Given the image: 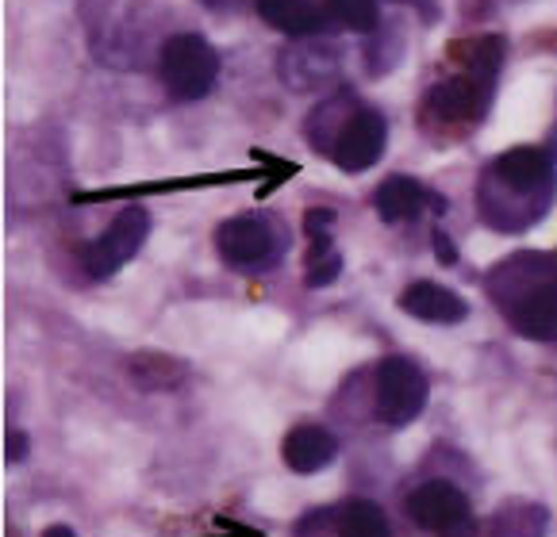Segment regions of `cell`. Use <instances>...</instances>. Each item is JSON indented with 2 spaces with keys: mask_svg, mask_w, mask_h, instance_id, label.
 <instances>
[{
  "mask_svg": "<svg viewBox=\"0 0 557 537\" xmlns=\"http://www.w3.org/2000/svg\"><path fill=\"white\" fill-rule=\"evenodd\" d=\"M388 147V120L377 108L358 104V112L343 123V130L335 135V147H331V162L343 173H366L381 162Z\"/></svg>",
  "mask_w": 557,
  "mask_h": 537,
  "instance_id": "obj_10",
  "label": "cell"
},
{
  "mask_svg": "<svg viewBox=\"0 0 557 537\" xmlns=\"http://www.w3.org/2000/svg\"><path fill=\"white\" fill-rule=\"evenodd\" d=\"M343 273V253L331 242V230L308 235V258H304V285L308 288H327Z\"/></svg>",
  "mask_w": 557,
  "mask_h": 537,
  "instance_id": "obj_18",
  "label": "cell"
},
{
  "mask_svg": "<svg viewBox=\"0 0 557 537\" xmlns=\"http://www.w3.org/2000/svg\"><path fill=\"white\" fill-rule=\"evenodd\" d=\"M504 50H508V42L500 35L461 42L454 50V54L466 58L461 70L431 85L423 104H419L423 130H431L435 139H461V135H469L492 104V89H496V77H500Z\"/></svg>",
  "mask_w": 557,
  "mask_h": 537,
  "instance_id": "obj_2",
  "label": "cell"
},
{
  "mask_svg": "<svg viewBox=\"0 0 557 537\" xmlns=\"http://www.w3.org/2000/svg\"><path fill=\"white\" fill-rule=\"evenodd\" d=\"M358 104L361 100L354 97L350 89L327 92V97L308 112V120H304V139H308V147H312L320 158H327L331 147H335V135L343 130V123L358 112Z\"/></svg>",
  "mask_w": 557,
  "mask_h": 537,
  "instance_id": "obj_16",
  "label": "cell"
},
{
  "mask_svg": "<svg viewBox=\"0 0 557 537\" xmlns=\"http://www.w3.org/2000/svg\"><path fill=\"white\" fill-rule=\"evenodd\" d=\"M281 457H285V464L296 476H312V473H320V469H327V464L338 457V438L327 430V426L300 423L285 434Z\"/></svg>",
  "mask_w": 557,
  "mask_h": 537,
  "instance_id": "obj_15",
  "label": "cell"
},
{
  "mask_svg": "<svg viewBox=\"0 0 557 537\" xmlns=\"http://www.w3.org/2000/svg\"><path fill=\"white\" fill-rule=\"evenodd\" d=\"M388 4H408V9H416L419 16H423V24H435V20H438L435 0H388Z\"/></svg>",
  "mask_w": 557,
  "mask_h": 537,
  "instance_id": "obj_22",
  "label": "cell"
},
{
  "mask_svg": "<svg viewBox=\"0 0 557 537\" xmlns=\"http://www.w3.org/2000/svg\"><path fill=\"white\" fill-rule=\"evenodd\" d=\"M549 511L534 499H508L488 519V537H546Z\"/></svg>",
  "mask_w": 557,
  "mask_h": 537,
  "instance_id": "obj_17",
  "label": "cell"
},
{
  "mask_svg": "<svg viewBox=\"0 0 557 537\" xmlns=\"http://www.w3.org/2000/svg\"><path fill=\"white\" fill-rule=\"evenodd\" d=\"M42 537H74V529H70V526H50Z\"/></svg>",
  "mask_w": 557,
  "mask_h": 537,
  "instance_id": "obj_24",
  "label": "cell"
},
{
  "mask_svg": "<svg viewBox=\"0 0 557 537\" xmlns=\"http://www.w3.org/2000/svg\"><path fill=\"white\" fill-rule=\"evenodd\" d=\"M277 74L293 92H327L343 74V47L323 35L296 39L293 47L281 50Z\"/></svg>",
  "mask_w": 557,
  "mask_h": 537,
  "instance_id": "obj_8",
  "label": "cell"
},
{
  "mask_svg": "<svg viewBox=\"0 0 557 537\" xmlns=\"http://www.w3.org/2000/svg\"><path fill=\"white\" fill-rule=\"evenodd\" d=\"M147 235H150V212L147 208L143 204L123 208V212L115 215V220L108 223V227L100 230L89 246H85V253H82L85 273H89L92 280L115 277L127 261H135V253L143 250Z\"/></svg>",
  "mask_w": 557,
  "mask_h": 537,
  "instance_id": "obj_7",
  "label": "cell"
},
{
  "mask_svg": "<svg viewBox=\"0 0 557 537\" xmlns=\"http://www.w3.org/2000/svg\"><path fill=\"white\" fill-rule=\"evenodd\" d=\"M296 537H393L388 514L369 499L315 507L296 522Z\"/></svg>",
  "mask_w": 557,
  "mask_h": 537,
  "instance_id": "obj_9",
  "label": "cell"
},
{
  "mask_svg": "<svg viewBox=\"0 0 557 537\" xmlns=\"http://www.w3.org/2000/svg\"><path fill=\"white\" fill-rule=\"evenodd\" d=\"M431 242H435L438 265H458V246L446 238V230H435V235H431Z\"/></svg>",
  "mask_w": 557,
  "mask_h": 537,
  "instance_id": "obj_21",
  "label": "cell"
},
{
  "mask_svg": "<svg viewBox=\"0 0 557 537\" xmlns=\"http://www.w3.org/2000/svg\"><path fill=\"white\" fill-rule=\"evenodd\" d=\"M400 54H404V27L400 24H381L377 32L369 35L366 62H369V74H373V77L396 70Z\"/></svg>",
  "mask_w": 557,
  "mask_h": 537,
  "instance_id": "obj_19",
  "label": "cell"
},
{
  "mask_svg": "<svg viewBox=\"0 0 557 537\" xmlns=\"http://www.w3.org/2000/svg\"><path fill=\"white\" fill-rule=\"evenodd\" d=\"M426 396H431V380L411 358H385L377 365V380H373V415L381 426H411L426 408Z\"/></svg>",
  "mask_w": 557,
  "mask_h": 537,
  "instance_id": "obj_6",
  "label": "cell"
},
{
  "mask_svg": "<svg viewBox=\"0 0 557 537\" xmlns=\"http://www.w3.org/2000/svg\"><path fill=\"white\" fill-rule=\"evenodd\" d=\"M158 74L173 100H205L220 82V54L197 32H173L158 47Z\"/></svg>",
  "mask_w": 557,
  "mask_h": 537,
  "instance_id": "obj_5",
  "label": "cell"
},
{
  "mask_svg": "<svg viewBox=\"0 0 557 537\" xmlns=\"http://www.w3.org/2000/svg\"><path fill=\"white\" fill-rule=\"evenodd\" d=\"M255 9L273 32L288 39H315L331 24L327 0H255Z\"/></svg>",
  "mask_w": 557,
  "mask_h": 537,
  "instance_id": "obj_14",
  "label": "cell"
},
{
  "mask_svg": "<svg viewBox=\"0 0 557 537\" xmlns=\"http://www.w3.org/2000/svg\"><path fill=\"white\" fill-rule=\"evenodd\" d=\"M373 208H377L381 220L396 227V223L419 220L423 212H446V200L438 192H431L423 180L396 173V177H385L377 185V192H373Z\"/></svg>",
  "mask_w": 557,
  "mask_h": 537,
  "instance_id": "obj_12",
  "label": "cell"
},
{
  "mask_svg": "<svg viewBox=\"0 0 557 537\" xmlns=\"http://www.w3.org/2000/svg\"><path fill=\"white\" fill-rule=\"evenodd\" d=\"M484 292L516 334L557 342V258L539 250L508 253L484 273Z\"/></svg>",
  "mask_w": 557,
  "mask_h": 537,
  "instance_id": "obj_3",
  "label": "cell"
},
{
  "mask_svg": "<svg viewBox=\"0 0 557 537\" xmlns=\"http://www.w3.org/2000/svg\"><path fill=\"white\" fill-rule=\"evenodd\" d=\"M557 196V165L546 147H511L476 177V215L496 235H523L546 220Z\"/></svg>",
  "mask_w": 557,
  "mask_h": 537,
  "instance_id": "obj_1",
  "label": "cell"
},
{
  "mask_svg": "<svg viewBox=\"0 0 557 537\" xmlns=\"http://www.w3.org/2000/svg\"><path fill=\"white\" fill-rule=\"evenodd\" d=\"M408 514L416 526L431 529V534H466L473 526V507L469 496L450 480H426L408 491Z\"/></svg>",
  "mask_w": 557,
  "mask_h": 537,
  "instance_id": "obj_11",
  "label": "cell"
},
{
  "mask_svg": "<svg viewBox=\"0 0 557 537\" xmlns=\"http://www.w3.org/2000/svg\"><path fill=\"white\" fill-rule=\"evenodd\" d=\"M396 303H400L404 315L431 326H458L469 319V303L454 288L438 285V280H411Z\"/></svg>",
  "mask_w": 557,
  "mask_h": 537,
  "instance_id": "obj_13",
  "label": "cell"
},
{
  "mask_svg": "<svg viewBox=\"0 0 557 537\" xmlns=\"http://www.w3.org/2000/svg\"><path fill=\"white\" fill-rule=\"evenodd\" d=\"M215 253L238 273H265L288 253V227L270 212L231 215L215 227Z\"/></svg>",
  "mask_w": 557,
  "mask_h": 537,
  "instance_id": "obj_4",
  "label": "cell"
},
{
  "mask_svg": "<svg viewBox=\"0 0 557 537\" xmlns=\"http://www.w3.org/2000/svg\"><path fill=\"white\" fill-rule=\"evenodd\" d=\"M4 457H9V464L24 461V457H27V438H24V434L9 430V453H4Z\"/></svg>",
  "mask_w": 557,
  "mask_h": 537,
  "instance_id": "obj_23",
  "label": "cell"
},
{
  "mask_svg": "<svg viewBox=\"0 0 557 537\" xmlns=\"http://www.w3.org/2000/svg\"><path fill=\"white\" fill-rule=\"evenodd\" d=\"M331 20L358 35H373L385 20H381V0H327Z\"/></svg>",
  "mask_w": 557,
  "mask_h": 537,
  "instance_id": "obj_20",
  "label": "cell"
}]
</instances>
